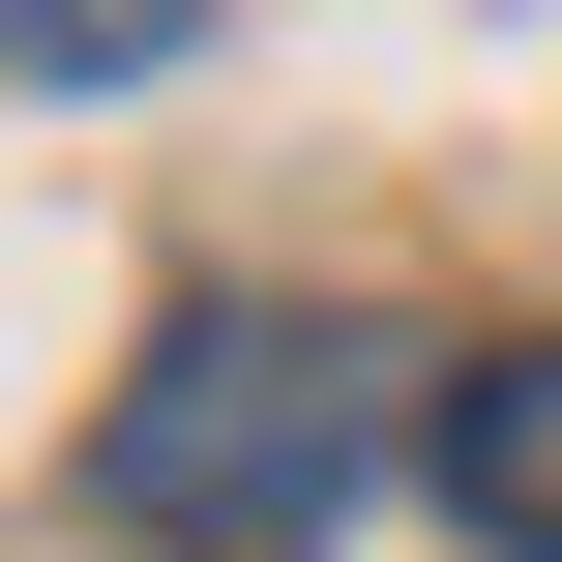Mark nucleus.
<instances>
[{"label": "nucleus", "instance_id": "f257e3e1", "mask_svg": "<svg viewBox=\"0 0 562 562\" xmlns=\"http://www.w3.org/2000/svg\"><path fill=\"white\" fill-rule=\"evenodd\" d=\"M356 474H385V356H356V326H296V296L148 326V356H119V415H89V504H119L148 562H326Z\"/></svg>", "mask_w": 562, "mask_h": 562}, {"label": "nucleus", "instance_id": "f03ea898", "mask_svg": "<svg viewBox=\"0 0 562 562\" xmlns=\"http://www.w3.org/2000/svg\"><path fill=\"white\" fill-rule=\"evenodd\" d=\"M415 504H445L474 562H562V326L445 356V415H415Z\"/></svg>", "mask_w": 562, "mask_h": 562}, {"label": "nucleus", "instance_id": "7ed1b4c3", "mask_svg": "<svg viewBox=\"0 0 562 562\" xmlns=\"http://www.w3.org/2000/svg\"><path fill=\"white\" fill-rule=\"evenodd\" d=\"M178 30H207V0H0V59H30V89H119V59H178Z\"/></svg>", "mask_w": 562, "mask_h": 562}]
</instances>
